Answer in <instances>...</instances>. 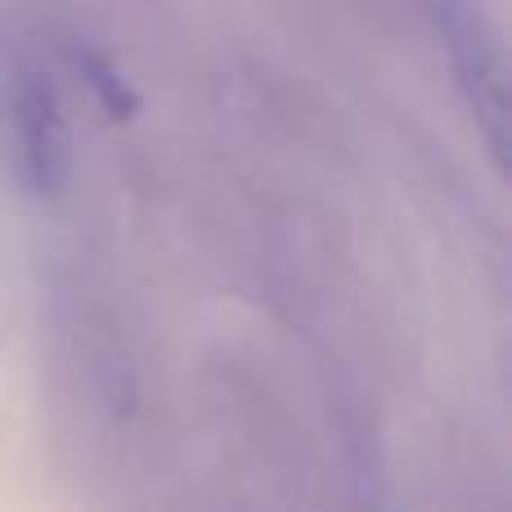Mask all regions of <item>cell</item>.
Returning <instances> with one entry per match:
<instances>
[{
	"instance_id": "cell-2",
	"label": "cell",
	"mask_w": 512,
	"mask_h": 512,
	"mask_svg": "<svg viewBox=\"0 0 512 512\" xmlns=\"http://www.w3.org/2000/svg\"><path fill=\"white\" fill-rule=\"evenodd\" d=\"M436 27L445 32L450 59L459 68L463 95H468L472 113H477L481 131L490 140V153L504 167L508 158V81H504V54H499L495 36L486 32L481 14L472 9H436Z\"/></svg>"
},
{
	"instance_id": "cell-1",
	"label": "cell",
	"mask_w": 512,
	"mask_h": 512,
	"mask_svg": "<svg viewBox=\"0 0 512 512\" xmlns=\"http://www.w3.org/2000/svg\"><path fill=\"white\" fill-rule=\"evenodd\" d=\"M0 140L18 185L32 194H50L68 176V131L59 117V99L41 68H9L0 86Z\"/></svg>"
},
{
	"instance_id": "cell-3",
	"label": "cell",
	"mask_w": 512,
	"mask_h": 512,
	"mask_svg": "<svg viewBox=\"0 0 512 512\" xmlns=\"http://www.w3.org/2000/svg\"><path fill=\"white\" fill-rule=\"evenodd\" d=\"M77 68H81V77L90 81V90H95L99 108H104L108 117H131L135 113V104H140V99H135V90L117 77V68L104 59V54L77 50Z\"/></svg>"
}]
</instances>
